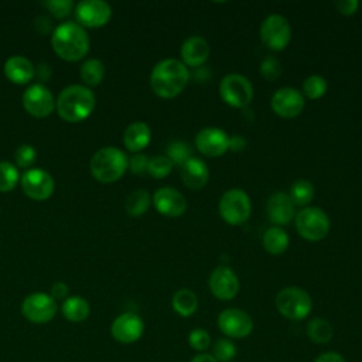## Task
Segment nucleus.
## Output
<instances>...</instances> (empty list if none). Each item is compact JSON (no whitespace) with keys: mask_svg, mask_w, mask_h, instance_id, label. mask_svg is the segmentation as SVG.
<instances>
[{"mask_svg":"<svg viewBox=\"0 0 362 362\" xmlns=\"http://www.w3.org/2000/svg\"><path fill=\"white\" fill-rule=\"evenodd\" d=\"M188 344L192 349L198 352H204L211 346V337L204 328H194L188 334Z\"/></svg>","mask_w":362,"mask_h":362,"instance_id":"4c0bfd02","label":"nucleus"},{"mask_svg":"<svg viewBox=\"0 0 362 362\" xmlns=\"http://www.w3.org/2000/svg\"><path fill=\"white\" fill-rule=\"evenodd\" d=\"M314 195H315L314 184L305 178L296 180L290 185L288 197L296 206H301V208L308 206V204L314 199Z\"/></svg>","mask_w":362,"mask_h":362,"instance_id":"cd10ccee","label":"nucleus"},{"mask_svg":"<svg viewBox=\"0 0 362 362\" xmlns=\"http://www.w3.org/2000/svg\"><path fill=\"white\" fill-rule=\"evenodd\" d=\"M62 314L71 322H81L89 317L90 307L89 303L78 296L68 297L62 303Z\"/></svg>","mask_w":362,"mask_h":362,"instance_id":"bb28decb","label":"nucleus"},{"mask_svg":"<svg viewBox=\"0 0 362 362\" xmlns=\"http://www.w3.org/2000/svg\"><path fill=\"white\" fill-rule=\"evenodd\" d=\"M259 69H260V75L266 81H276L281 75V64L273 55L264 57L262 59V62H260V68Z\"/></svg>","mask_w":362,"mask_h":362,"instance_id":"e433bc0d","label":"nucleus"},{"mask_svg":"<svg viewBox=\"0 0 362 362\" xmlns=\"http://www.w3.org/2000/svg\"><path fill=\"white\" fill-rule=\"evenodd\" d=\"M173 163L165 156H154L148 160L147 174H150L153 178H165L173 171Z\"/></svg>","mask_w":362,"mask_h":362,"instance_id":"c9c22d12","label":"nucleus"},{"mask_svg":"<svg viewBox=\"0 0 362 362\" xmlns=\"http://www.w3.org/2000/svg\"><path fill=\"white\" fill-rule=\"evenodd\" d=\"M105 65L102 61L90 58L85 61L81 66V78L88 86H96L103 81Z\"/></svg>","mask_w":362,"mask_h":362,"instance_id":"7c9ffc66","label":"nucleus"},{"mask_svg":"<svg viewBox=\"0 0 362 362\" xmlns=\"http://www.w3.org/2000/svg\"><path fill=\"white\" fill-rule=\"evenodd\" d=\"M209 42L201 35H191L185 38L180 48L181 62L187 68H201L209 58Z\"/></svg>","mask_w":362,"mask_h":362,"instance_id":"412c9836","label":"nucleus"},{"mask_svg":"<svg viewBox=\"0 0 362 362\" xmlns=\"http://www.w3.org/2000/svg\"><path fill=\"white\" fill-rule=\"evenodd\" d=\"M34 66L33 64L21 55L10 57L4 62V75L7 79L17 85H25L28 83L34 76Z\"/></svg>","mask_w":362,"mask_h":362,"instance_id":"5701e85b","label":"nucleus"},{"mask_svg":"<svg viewBox=\"0 0 362 362\" xmlns=\"http://www.w3.org/2000/svg\"><path fill=\"white\" fill-rule=\"evenodd\" d=\"M327 89H328V83H327L325 78L321 75L313 74L304 79L301 93H303V96H305L311 100H317L327 93Z\"/></svg>","mask_w":362,"mask_h":362,"instance_id":"473e14b6","label":"nucleus"},{"mask_svg":"<svg viewBox=\"0 0 362 362\" xmlns=\"http://www.w3.org/2000/svg\"><path fill=\"white\" fill-rule=\"evenodd\" d=\"M151 130L144 122H133L130 123L123 134V143L127 150L133 153H140L150 144Z\"/></svg>","mask_w":362,"mask_h":362,"instance_id":"b1692460","label":"nucleus"},{"mask_svg":"<svg viewBox=\"0 0 362 362\" xmlns=\"http://www.w3.org/2000/svg\"><path fill=\"white\" fill-rule=\"evenodd\" d=\"M229 134L219 127H204L194 139L195 148L206 157H221L229 150Z\"/></svg>","mask_w":362,"mask_h":362,"instance_id":"4468645a","label":"nucleus"},{"mask_svg":"<svg viewBox=\"0 0 362 362\" xmlns=\"http://www.w3.org/2000/svg\"><path fill=\"white\" fill-rule=\"evenodd\" d=\"M189 82L188 68L175 58L161 59L154 65L150 74L151 90L163 99L178 96Z\"/></svg>","mask_w":362,"mask_h":362,"instance_id":"f257e3e1","label":"nucleus"},{"mask_svg":"<svg viewBox=\"0 0 362 362\" xmlns=\"http://www.w3.org/2000/svg\"><path fill=\"white\" fill-rule=\"evenodd\" d=\"M236 345L229 338H219L212 345V356L218 362H229L236 356Z\"/></svg>","mask_w":362,"mask_h":362,"instance_id":"72a5a7b5","label":"nucleus"},{"mask_svg":"<svg viewBox=\"0 0 362 362\" xmlns=\"http://www.w3.org/2000/svg\"><path fill=\"white\" fill-rule=\"evenodd\" d=\"M21 188L27 197L35 201L48 199L54 192V180L42 168L27 170L21 180Z\"/></svg>","mask_w":362,"mask_h":362,"instance_id":"2eb2a0df","label":"nucleus"},{"mask_svg":"<svg viewBox=\"0 0 362 362\" xmlns=\"http://www.w3.org/2000/svg\"><path fill=\"white\" fill-rule=\"evenodd\" d=\"M304 105L305 100L303 93L293 86H283L277 89L270 99L272 110L283 119L297 117L303 112Z\"/></svg>","mask_w":362,"mask_h":362,"instance_id":"ddd939ff","label":"nucleus"},{"mask_svg":"<svg viewBox=\"0 0 362 362\" xmlns=\"http://www.w3.org/2000/svg\"><path fill=\"white\" fill-rule=\"evenodd\" d=\"M42 4L57 18L66 17L74 7V1L71 0H49V1H44Z\"/></svg>","mask_w":362,"mask_h":362,"instance_id":"58836bf2","label":"nucleus"},{"mask_svg":"<svg viewBox=\"0 0 362 362\" xmlns=\"http://www.w3.org/2000/svg\"><path fill=\"white\" fill-rule=\"evenodd\" d=\"M171 307L180 317H191L198 308V297L189 288H180L171 298Z\"/></svg>","mask_w":362,"mask_h":362,"instance_id":"a878e982","label":"nucleus"},{"mask_svg":"<svg viewBox=\"0 0 362 362\" xmlns=\"http://www.w3.org/2000/svg\"><path fill=\"white\" fill-rule=\"evenodd\" d=\"M246 147V140L243 136L240 134H235L232 137H229V150L232 151H240Z\"/></svg>","mask_w":362,"mask_h":362,"instance_id":"a18cd8bd","label":"nucleus"},{"mask_svg":"<svg viewBox=\"0 0 362 362\" xmlns=\"http://www.w3.org/2000/svg\"><path fill=\"white\" fill-rule=\"evenodd\" d=\"M277 311L288 320H304L313 310L311 296L300 287H284L274 298Z\"/></svg>","mask_w":362,"mask_h":362,"instance_id":"0eeeda50","label":"nucleus"},{"mask_svg":"<svg viewBox=\"0 0 362 362\" xmlns=\"http://www.w3.org/2000/svg\"><path fill=\"white\" fill-rule=\"evenodd\" d=\"M68 293H69V288H68V286H66L65 283H62V281H57V283H54L52 287H51V297H52L55 301H57V300H65L66 296H68Z\"/></svg>","mask_w":362,"mask_h":362,"instance_id":"37998d69","label":"nucleus"},{"mask_svg":"<svg viewBox=\"0 0 362 362\" xmlns=\"http://www.w3.org/2000/svg\"><path fill=\"white\" fill-rule=\"evenodd\" d=\"M129 168V157L117 147H103L90 158V173L99 182L110 184L123 177Z\"/></svg>","mask_w":362,"mask_h":362,"instance_id":"20e7f679","label":"nucleus"},{"mask_svg":"<svg viewBox=\"0 0 362 362\" xmlns=\"http://www.w3.org/2000/svg\"><path fill=\"white\" fill-rule=\"evenodd\" d=\"M208 287L212 296L221 301H229L239 293V279L229 266L215 267L208 279Z\"/></svg>","mask_w":362,"mask_h":362,"instance_id":"f8f14e48","label":"nucleus"},{"mask_svg":"<svg viewBox=\"0 0 362 362\" xmlns=\"http://www.w3.org/2000/svg\"><path fill=\"white\" fill-rule=\"evenodd\" d=\"M335 8L342 16H354L359 8L358 0H338L335 1Z\"/></svg>","mask_w":362,"mask_h":362,"instance_id":"79ce46f5","label":"nucleus"},{"mask_svg":"<svg viewBox=\"0 0 362 362\" xmlns=\"http://www.w3.org/2000/svg\"><path fill=\"white\" fill-rule=\"evenodd\" d=\"M332 335H334V328L324 318L317 317L307 324V337L314 344H318V345L327 344L331 341Z\"/></svg>","mask_w":362,"mask_h":362,"instance_id":"c85d7f7f","label":"nucleus"},{"mask_svg":"<svg viewBox=\"0 0 362 362\" xmlns=\"http://www.w3.org/2000/svg\"><path fill=\"white\" fill-rule=\"evenodd\" d=\"M219 216L232 226L245 223L252 212V202L249 195L242 188L226 189L218 202Z\"/></svg>","mask_w":362,"mask_h":362,"instance_id":"423d86ee","label":"nucleus"},{"mask_svg":"<svg viewBox=\"0 0 362 362\" xmlns=\"http://www.w3.org/2000/svg\"><path fill=\"white\" fill-rule=\"evenodd\" d=\"M314 362H345L344 356L338 352L334 351H328V352H322L320 354Z\"/></svg>","mask_w":362,"mask_h":362,"instance_id":"c03bdc74","label":"nucleus"},{"mask_svg":"<svg viewBox=\"0 0 362 362\" xmlns=\"http://www.w3.org/2000/svg\"><path fill=\"white\" fill-rule=\"evenodd\" d=\"M156 211L168 218H178L187 211L185 197L173 187H161L153 195Z\"/></svg>","mask_w":362,"mask_h":362,"instance_id":"a211bd4d","label":"nucleus"},{"mask_svg":"<svg viewBox=\"0 0 362 362\" xmlns=\"http://www.w3.org/2000/svg\"><path fill=\"white\" fill-rule=\"evenodd\" d=\"M252 82L242 74H226L219 82V96L230 107H246L253 99Z\"/></svg>","mask_w":362,"mask_h":362,"instance_id":"6e6552de","label":"nucleus"},{"mask_svg":"<svg viewBox=\"0 0 362 362\" xmlns=\"http://www.w3.org/2000/svg\"><path fill=\"white\" fill-rule=\"evenodd\" d=\"M75 17L81 27L98 28L110 20L112 8L103 0H83L75 7Z\"/></svg>","mask_w":362,"mask_h":362,"instance_id":"dca6fc26","label":"nucleus"},{"mask_svg":"<svg viewBox=\"0 0 362 362\" xmlns=\"http://www.w3.org/2000/svg\"><path fill=\"white\" fill-rule=\"evenodd\" d=\"M297 233L308 242H320L329 232V218L327 212L318 206H304L294 216Z\"/></svg>","mask_w":362,"mask_h":362,"instance_id":"39448f33","label":"nucleus"},{"mask_svg":"<svg viewBox=\"0 0 362 362\" xmlns=\"http://www.w3.org/2000/svg\"><path fill=\"white\" fill-rule=\"evenodd\" d=\"M150 204H151L150 194L146 189H136L127 195L124 208L130 216L137 218L147 212V209L150 208Z\"/></svg>","mask_w":362,"mask_h":362,"instance_id":"c756f323","label":"nucleus"},{"mask_svg":"<svg viewBox=\"0 0 362 362\" xmlns=\"http://www.w3.org/2000/svg\"><path fill=\"white\" fill-rule=\"evenodd\" d=\"M148 157L141 153H136L133 157L129 158V168L136 175H143L147 173L148 167Z\"/></svg>","mask_w":362,"mask_h":362,"instance_id":"a19ab883","label":"nucleus"},{"mask_svg":"<svg viewBox=\"0 0 362 362\" xmlns=\"http://www.w3.org/2000/svg\"><path fill=\"white\" fill-rule=\"evenodd\" d=\"M181 180L189 189H201L209 181V168L206 163L198 157H191L181 167Z\"/></svg>","mask_w":362,"mask_h":362,"instance_id":"4be33fe9","label":"nucleus"},{"mask_svg":"<svg viewBox=\"0 0 362 362\" xmlns=\"http://www.w3.org/2000/svg\"><path fill=\"white\" fill-rule=\"evenodd\" d=\"M263 45L272 51H283L291 40V25L281 14L267 16L259 30Z\"/></svg>","mask_w":362,"mask_h":362,"instance_id":"1a4fd4ad","label":"nucleus"},{"mask_svg":"<svg viewBox=\"0 0 362 362\" xmlns=\"http://www.w3.org/2000/svg\"><path fill=\"white\" fill-rule=\"evenodd\" d=\"M262 245L270 255H281L290 245V236L281 226H270L262 236Z\"/></svg>","mask_w":362,"mask_h":362,"instance_id":"393cba45","label":"nucleus"},{"mask_svg":"<svg viewBox=\"0 0 362 362\" xmlns=\"http://www.w3.org/2000/svg\"><path fill=\"white\" fill-rule=\"evenodd\" d=\"M95 109L93 92L82 85H71L61 90L57 99L58 115L69 123L85 120Z\"/></svg>","mask_w":362,"mask_h":362,"instance_id":"7ed1b4c3","label":"nucleus"},{"mask_svg":"<svg viewBox=\"0 0 362 362\" xmlns=\"http://www.w3.org/2000/svg\"><path fill=\"white\" fill-rule=\"evenodd\" d=\"M54 52L65 61H79L89 51V37L83 27L68 21L59 24L51 37Z\"/></svg>","mask_w":362,"mask_h":362,"instance_id":"f03ea898","label":"nucleus"},{"mask_svg":"<svg viewBox=\"0 0 362 362\" xmlns=\"http://www.w3.org/2000/svg\"><path fill=\"white\" fill-rule=\"evenodd\" d=\"M35 157H37V151L30 144H21L16 151V163L21 168L30 167L35 161Z\"/></svg>","mask_w":362,"mask_h":362,"instance_id":"ea45409f","label":"nucleus"},{"mask_svg":"<svg viewBox=\"0 0 362 362\" xmlns=\"http://www.w3.org/2000/svg\"><path fill=\"white\" fill-rule=\"evenodd\" d=\"M266 214L274 226L283 228L294 219L297 211L288 194L284 191H277L269 197L266 202Z\"/></svg>","mask_w":362,"mask_h":362,"instance_id":"aec40b11","label":"nucleus"},{"mask_svg":"<svg viewBox=\"0 0 362 362\" xmlns=\"http://www.w3.org/2000/svg\"><path fill=\"white\" fill-rule=\"evenodd\" d=\"M189 362H218L211 354H205V352H202V354H198V355H195Z\"/></svg>","mask_w":362,"mask_h":362,"instance_id":"49530a36","label":"nucleus"},{"mask_svg":"<svg viewBox=\"0 0 362 362\" xmlns=\"http://www.w3.org/2000/svg\"><path fill=\"white\" fill-rule=\"evenodd\" d=\"M23 315L34 324H45L57 314V301L51 294L33 293L27 296L21 304Z\"/></svg>","mask_w":362,"mask_h":362,"instance_id":"9d476101","label":"nucleus"},{"mask_svg":"<svg viewBox=\"0 0 362 362\" xmlns=\"http://www.w3.org/2000/svg\"><path fill=\"white\" fill-rule=\"evenodd\" d=\"M218 328L228 338H246L253 331L252 317L240 308H226L219 313Z\"/></svg>","mask_w":362,"mask_h":362,"instance_id":"9b49d317","label":"nucleus"},{"mask_svg":"<svg viewBox=\"0 0 362 362\" xmlns=\"http://www.w3.org/2000/svg\"><path fill=\"white\" fill-rule=\"evenodd\" d=\"M20 180L17 168L8 161H0V192L11 191Z\"/></svg>","mask_w":362,"mask_h":362,"instance_id":"f704fd0d","label":"nucleus"},{"mask_svg":"<svg viewBox=\"0 0 362 362\" xmlns=\"http://www.w3.org/2000/svg\"><path fill=\"white\" fill-rule=\"evenodd\" d=\"M144 331L143 320L134 313H123L110 325L112 337L120 344H133L141 338Z\"/></svg>","mask_w":362,"mask_h":362,"instance_id":"6ab92c4d","label":"nucleus"},{"mask_svg":"<svg viewBox=\"0 0 362 362\" xmlns=\"http://www.w3.org/2000/svg\"><path fill=\"white\" fill-rule=\"evenodd\" d=\"M23 106L34 117H47L52 113L55 100L44 85L35 83L23 93Z\"/></svg>","mask_w":362,"mask_h":362,"instance_id":"f3484780","label":"nucleus"},{"mask_svg":"<svg viewBox=\"0 0 362 362\" xmlns=\"http://www.w3.org/2000/svg\"><path fill=\"white\" fill-rule=\"evenodd\" d=\"M165 157L173 163V165L182 167L192 157V148L182 140H174L167 146Z\"/></svg>","mask_w":362,"mask_h":362,"instance_id":"2f4dec72","label":"nucleus"}]
</instances>
